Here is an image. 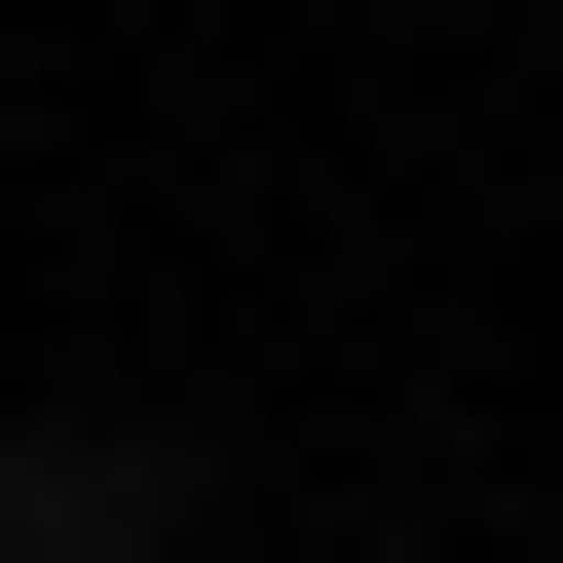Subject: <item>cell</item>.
Here are the masks:
<instances>
[{"mask_svg": "<svg viewBox=\"0 0 563 563\" xmlns=\"http://www.w3.org/2000/svg\"><path fill=\"white\" fill-rule=\"evenodd\" d=\"M0 563H188V488H151V451H76V413H38V451H0Z\"/></svg>", "mask_w": 563, "mask_h": 563, "instance_id": "1", "label": "cell"}]
</instances>
